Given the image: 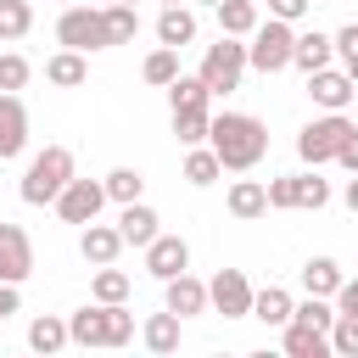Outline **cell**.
<instances>
[{
  "label": "cell",
  "mask_w": 358,
  "mask_h": 358,
  "mask_svg": "<svg viewBox=\"0 0 358 358\" xmlns=\"http://www.w3.org/2000/svg\"><path fill=\"white\" fill-rule=\"evenodd\" d=\"M207 145L218 151L224 173H252V168L268 157V129H263V117H252V112H213Z\"/></svg>",
  "instance_id": "1"
},
{
  "label": "cell",
  "mask_w": 358,
  "mask_h": 358,
  "mask_svg": "<svg viewBox=\"0 0 358 358\" xmlns=\"http://www.w3.org/2000/svg\"><path fill=\"white\" fill-rule=\"evenodd\" d=\"M78 179V168H73V151L67 145H45V151H34L28 157V168H22V201L28 207H56V196L67 190Z\"/></svg>",
  "instance_id": "2"
},
{
  "label": "cell",
  "mask_w": 358,
  "mask_h": 358,
  "mask_svg": "<svg viewBox=\"0 0 358 358\" xmlns=\"http://www.w3.org/2000/svg\"><path fill=\"white\" fill-rule=\"evenodd\" d=\"M352 134H358V123H352L347 112H319L313 123L296 129V157H302L308 168H324V162L341 157V145H347Z\"/></svg>",
  "instance_id": "3"
},
{
  "label": "cell",
  "mask_w": 358,
  "mask_h": 358,
  "mask_svg": "<svg viewBox=\"0 0 358 358\" xmlns=\"http://www.w3.org/2000/svg\"><path fill=\"white\" fill-rule=\"evenodd\" d=\"M246 67H252V62H246V39L218 34V45H207V50H201L196 78H201L213 95H229V90H241V73H246Z\"/></svg>",
  "instance_id": "4"
},
{
  "label": "cell",
  "mask_w": 358,
  "mask_h": 358,
  "mask_svg": "<svg viewBox=\"0 0 358 358\" xmlns=\"http://www.w3.org/2000/svg\"><path fill=\"white\" fill-rule=\"evenodd\" d=\"M291 50H296V28L280 22V17L257 22V34L246 39V62H252L257 73H285V67H291Z\"/></svg>",
  "instance_id": "5"
},
{
  "label": "cell",
  "mask_w": 358,
  "mask_h": 358,
  "mask_svg": "<svg viewBox=\"0 0 358 358\" xmlns=\"http://www.w3.org/2000/svg\"><path fill=\"white\" fill-rule=\"evenodd\" d=\"M56 39H62V50H112L106 45V22H101V6H67L62 17H56Z\"/></svg>",
  "instance_id": "6"
},
{
  "label": "cell",
  "mask_w": 358,
  "mask_h": 358,
  "mask_svg": "<svg viewBox=\"0 0 358 358\" xmlns=\"http://www.w3.org/2000/svg\"><path fill=\"white\" fill-rule=\"evenodd\" d=\"M207 296H213V313H224V319H252L257 285L246 280V268H218V274L207 280Z\"/></svg>",
  "instance_id": "7"
},
{
  "label": "cell",
  "mask_w": 358,
  "mask_h": 358,
  "mask_svg": "<svg viewBox=\"0 0 358 358\" xmlns=\"http://www.w3.org/2000/svg\"><path fill=\"white\" fill-rule=\"evenodd\" d=\"M101 207H106V185H101V179H73V185L56 196L62 224H95Z\"/></svg>",
  "instance_id": "8"
},
{
  "label": "cell",
  "mask_w": 358,
  "mask_h": 358,
  "mask_svg": "<svg viewBox=\"0 0 358 358\" xmlns=\"http://www.w3.org/2000/svg\"><path fill=\"white\" fill-rule=\"evenodd\" d=\"M28 274H34V241H28L22 224H6L0 218V280L6 285H22Z\"/></svg>",
  "instance_id": "9"
},
{
  "label": "cell",
  "mask_w": 358,
  "mask_h": 358,
  "mask_svg": "<svg viewBox=\"0 0 358 358\" xmlns=\"http://www.w3.org/2000/svg\"><path fill=\"white\" fill-rule=\"evenodd\" d=\"M308 95H313L319 112H347V101L358 95V84L347 78V67H319V73H308Z\"/></svg>",
  "instance_id": "10"
},
{
  "label": "cell",
  "mask_w": 358,
  "mask_h": 358,
  "mask_svg": "<svg viewBox=\"0 0 358 358\" xmlns=\"http://www.w3.org/2000/svg\"><path fill=\"white\" fill-rule=\"evenodd\" d=\"M145 268L168 285V280H179V274H190V241L185 235H157L151 246H145Z\"/></svg>",
  "instance_id": "11"
},
{
  "label": "cell",
  "mask_w": 358,
  "mask_h": 358,
  "mask_svg": "<svg viewBox=\"0 0 358 358\" xmlns=\"http://www.w3.org/2000/svg\"><path fill=\"white\" fill-rule=\"evenodd\" d=\"M28 151V106L22 95H0V162H17Z\"/></svg>",
  "instance_id": "12"
},
{
  "label": "cell",
  "mask_w": 358,
  "mask_h": 358,
  "mask_svg": "<svg viewBox=\"0 0 358 358\" xmlns=\"http://www.w3.org/2000/svg\"><path fill=\"white\" fill-rule=\"evenodd\" d=\"M117 252H123V235H117V224H84L78 229V257L90 263V268H106V263H117Z\"/></svg>",
  "instance_id": "13"
},
{
  "label": "cell",
  "mask_w": 358,
  "mask_h": 358,
  "mask_svg": "<svg viewBox=\"0 0 358 358\" xmlns=\"http://www.w3.org/2000/svg\"><path fill=\"white\" fill-rule=\"evenodd\" d=\"M162 308H168V313H179V319H196V313H207V308H213V296H207V280H196V274H179V280H168V285H162Z\"/></svg>",
  "instance_id": "14"
},
{
  "label": "cell",
  "mask_w": 358,
  "mask_h": 358,
  "mask_svg": "<svg viewBox=\"0 0 358 358\" xmlns=\"http://www.w3.org/2000/svg\"><path fill=\"white\" fill-rule=\"evenodd\" d=\"M67 330H73V347H112V308L90 302V308L67 313Z\"/></svg>",
  "instance_id": "15"
},
{
  "label": "cell",
  "mask_w": 358,
  "mask_h": 358,
  "mask_svg": "<svg viewBox=\"0 0 358 358\" xmlns=\"http://www.w3.org/2000/svg\"><path fill=\"white\" fill-rule=\"evenodd\" d=\"M117 235H123V246H151L157 235H162V218H157V207H145V201H129V207H117Z\"/></svg>",
  "instance_id": "16"
},
{
  "label": "cell",
  "mask_w": 358,
  "mask_h": 358,
  "mask_svg": "<svg viewBox=\"0 0 358 358\" xmlns=\"http://www.w3.org/2000/svg\"><path fill=\"white\" fill-rule=\"evenodd\" d=\"M179 336H185V319H179V313H168V308H162V313H151V319L140 324V341H145V352H151V358H173V352H179Z\"/></svg>",
  "instance_id": "17"
},
{
  "label": "cell",
  "mask_w": 358,
  "mask_h": 358,
  "mask_svg": "<svg viewBox=\"0 0 358 358\" xmlns=\"http://www.w3.org/2000/svg\"><path fill=\"white\" fill-rule=\"evenodd\" d=\"M224 207H229V218L252 224V218H263V213H268V185H263V179H235V185H229V196H224Z\"/></svg>",
  "instance_id": "18"
},
{
  "label": "cell",
  "mask_w": 358,
  "mask_h": 358,
  "mask_svg": "<svg viewBox=\"0 0 358 358\" xmlns=\"http://www.w3.org/2000/svg\"><path fill=\"white\" fill-rule=\"evenodd\" d=\"M190 39H196V11H190V6H162V11H157V45L185 50Z\"/></svg>",
  "instance_id": "19"
},
{
  "label": "cell",
  "mask_w": 358,
  "mask_h": 358,
  "mask_svg": "<svg viewBox=\"0 0 358 358\" xmlns=\"http://www.w3.org/2000/svg\"><path fill=\"white\" fill-rule=\"evenodd\" d=\"M67 341H73V330H67L62 313H39V319L28 324V352H39V358H56Z\"/></svg>",
  "instance_id": "20"
},
{
  "label": "cell",
  "mask_w": 358,
  "mask_h": 358,
  "mask_svg": "<svg viewBox=\"0 0 358 358\" xmlns=\"http://www.w3.org/2000/svg\"><path fill=\"white\" fill-rule=\"evenodd\" d=\"M336 62V39L330 34H319V28H308V34H296V50H291V67H302V73H319V67H330Z\"/></svg>",
  "instance_id": "21"
},
{
  "label": "cell",
  "mask_w": 358,
  "mask_h": 358,
  "mask_svg": "<svg viewBox=\"0 0 358 358\" xmlns=\"http://www.w3.org/2000/svg\"><path fill=\"white\" fill-rule=\"evenodd\" d=\"M218 11V34H229V39H252L257 34V0H218L213 6Z\"/></svg>",
  "instance_id": "22"
},
{
  "label": "cell",
  "mask_w": 358,
  "mask_h": 358,
  "mask_svg": "<svg viewBox=\"0 0 358 358\" xmlns=\"http://www.w3.org/2000/svg\"><path fill=\"white\" fill-rule=\"evenodd\" d=\"M280 352L285 358H336V347H330V336L324 330H308V324H285V341H280Z\"/></svg>",
  "instance_id": "23"
},
{
  "label": "cell",
  "mask_w": 358,
  "mask_h": 358,
  "mask_svg": "<svg viewBox=\"0 0 358 358\" xmlns=\"http://www.w3.org/2000/svg\"><path fill=\"white\" fill-rule=\"evenodd\" d=\"M341 280H347V274H341L336 257H308V263H302V291H308V296H330V302H336Z\"/></svg>",
  "instance_id": "24"
},
{
  "label": "cell",
  "mask_w": 358,
  "mask_h": 358,
  "mask_svg": "<svg viewBox=\"0 0 358 358\" xmlns=\"http://www.w3.org/2000/svg\"><path fill=\"white\" fill-rule=\"evenodd\" d=\"M291 313H296V296L285 291V285H263L257 296H252V319H263V324H291Z\"/></svg>",
  "instance_id": "25"
},
{
  "label": "cell",
  "mask_w": 358,
  "mask_h": 358,
  "mask_svg": "<svg viewBox=\"0 0 358 358\" xmlns=\"http://www.w3.org/2000/svg\"><path fill=\"white\" fill-rule=\"evenodd\" d=\"M45 78H50L56 90H78V84L90 78V62H84V50H56V56L45 62Z\"/></svg>",
  "instance_id": "26"
},
{
  "label": "cell",
  "mask_w": 358,
  "mask_h": 358,
  "mask_svg": "<svg viewBox=\"0 0 358 358\" xmlns=\"http://www.w3.org/2000/svg\"><path fill=\"white\" fill-rule=\"evenodd\" d=\"M218 179H224V162H218V151H213V145H190V151H185V185L207 190V185H218Z\"/></svg>",
  "instance_id": "27"
},
{
  "label": "cell",
  "mask_w": 358,
  "mask_h": 358,
  "mask_svg": "<svg viewBox=\"0 0 358 358\" xmlns=\"http://www.w3.org/2000/svg\"><path fill=\"white\" fill-rule=\"evenodd\" d=\"M213 134V106H190V112H173V140L190 151V145H207Z\"/></svg>",
  "instance_id": "28"
},
{
  "label": "cell",
  "mask_w": 358,
  "mask_h": 358,
  "mask_svg": "<svg viewBox=\"0 0 358 358\" xmlns=\"http://www.w3.org/2000/svg\"><path fill=\"white\" fill-rule=\"evenodd\" d=\"M101 22H106V45H134V34H140V11L134 6H101Z\"/></svg>",
  "instance_id": "29"
},
{
  "label": "cell",
  "mask_w": 358,
  "mask_h": 358,
  "mask_svg": "<svg viewBox=\"0 0 358 358\" xmlns=\"http://www.w3.org/2000/svg\"><path fill=\"white\" fill-rule=\"evenodd\" d=\"M168 106H173V112H190V106H213V90H207L196 73H179V78L168 84Z\"/></svg>",
  "instance_id": "30"
},
{
  "label": "cell",
  "mask_w": 358,
  "mask_h": 358,
  "mask_svg": "<svg viewBox=\"0 0 358 358\" xmlns=\"http://www.w3.org/2000/svg\"><path fill=\"white\" fill-rule=\"evenodd\" d=\"M101 185H106V201H117V207H129V201L145 196V173L140 168H112Z\"/></svg>",
  "instance_id": "31"
},
{
  "label": "cell",
  "mask_w": 358,
  "mask_h": 358,
  "mask_svg": "<svg viewBox=\"0 0 358 358\" xmlns=\"http://www.w3.org/2000/svg\"><path fill=\"white\" fill-rule=\"evenodd\" d=\"M90 302H106V308H112V302H129V274L112 268V263L95 268V280H90Z\"/></svg>",
  "instance_id": "32"
},
{
  "label": "cell",
  "mask_w": 358,
  "mask_h": 358,
  "mask_svg": "<svg viewBox=\"0 0 358 358\" xmlns=\"http://www.w3.org/2000/svg\"><path fill=\"white\" fill-rule=\"evenodd\" d=\"M291 185H296V207H302V213L330 207V179H319V168H313V173H291Z\"/></svg>",
  "instance_id": "33"
},
{
  "label": "cell",
  "mask_w": 358,
  "mask_h": 358,
  "mask_svg": "<svg viewBox=\"0 0 358 358\" xmlns=\"http://www.w3.org/2000/svg\"><path fill=\"white\" fill-rule=\"evenodd\" d=\"M291 319H296V324H308V330H324V336H330V324H336L341 313H336V302H330V296H302Z\"/></svg>",
  "instance_id": "34"
},
{
  "label": "cell",
  "mask_w": 358,
  "mask_h": 358,
  "mask_svg": "<svg viewBox=\"0 0 358 358\" xmlns=\"http://www.w3.org/2000/svg\"><path fill=\"white\" fill-rule=\"evenodd\" d=\"M140 73H145V84H157V90H168V84L179 78V50H168V45H157V50L145 56V67H140Z\"/></svg>",
  "instance_id": "35"
},
{
  "label": "cell",
  "mask_w": 358,
  "mask_h": 358,
  "mask_svg": "<svg viewBox=\"0 0 358 358\" xmlns=\"http://www.w3.org/2000/svg\"><path fill=\"white\" fill-rule=\"evenodd\" d=\"M34 28V6L28 0H0V39H22Z\"/></svg>",
  "instance_id": "36"
},
{
  "label": "cell",
  "mask_w": 358,
  "mask_h": 358,
  "mask_svg": "<svg viewBox=\"0 0 358 358\" xmlns=\"http://www.w3.org/2000/svg\"><path fill=\"white\" fill-rule=\"evenodd\" d=\"M28 73H34V67H28V56L6 50V56H0V95H17V90L28 84Z\"/></svg>",
  "instance_id": "37"
},
{
  "label": "cell",
  "mask_w": 358,
  "mask_h": 358,
  "mask_svg": "<svg viewBox=\"0 0 358 358\" xmlns=\"http://www.w3.org/2000/svg\"><path fill=\"white\" fill-rule=\"evenodd\" d=\"M330 347H336V358H358V319L352 313H341L330 324Z\"/></svg>",
  "instance_id": "38"
},
{
  "label": "cell",
  "mask_w": 358,
  "mask_h": 358,
  "mask_svg": "<svg viewBox=\"0 0 358 358\" xmlns=\"http://www.w3.org/2000/svg\"><path fill=\"white\" fill-rule=\"evenodd\" d=\"M268 207H274V213H291V207H296V185H291V173L268 179Z\"/></svg>",
  "instance_id": "39"
},
{
  "label": "cell",
  "mask_w": 358,
  "mask_h": 358,
  "mask_svg": "<svg viewBox=\"0 0 358 358\" xmlns=\"http://www.w3.org/2000/svg\"><path fill=\"white\" fill-rule=\"evenodd\" d=\"M134 341V313L129 302H112V347H129Z\"/></svg>",
  "instance_id": "40"
},
{
  "label": "cell",
  "mask_w": 358,
  "mask_h": 358,
  "mask_svg": "<svg viewBox=\"0 0 358 358\" xmlns=\"http://www.w3.org/2000/svg\"><path fill=\"white\" fill-rule=\"evenodd\" d=\"M330 39H336V56H341V67H347V62H358V22H347V28H336Z\"/></svg>",
  "instance_id": "41"
},
{
  "label": "cell",
  "mask_w": 358,
  "mask_h": 358,
  "mask_svg": "<svg viewBox=\"0 0 358 358\" xmlns=\"http://www.w3.org/2000/svg\"><path fill=\"white\" fill-rule=\"evenodd\" d=\"M308 6H313V0H268V17H280V22L296 28V22L308 17Z\"/></svg>",
  "instance_id": "42"
},
{
  "label": "cell",
  "mask_w": 358,
  "mask_h": 358,
  "mask_svg": "<svg viewBox=\"0 0 358 358\" xmlns=\"http://www.w3.org/2000/svg\"><path fill=\"white\" fill-rule=\"evenodd\" d=\"M336 313H352V319H358V274L341 280V291H336Z\"/></svg>",
  "instance_id": "43"
},
{
  "label": "cell",
  "mask_w": 358,
  "mask_h": 358,
  "mask_svg": "<svg viewBox=\"0 0 358 358\" xmlns=\"http://www.w3.org/2000/svg\"><path fill=\"white\" fill-rule=\"evenodd\" d=\"M17 308H22V291H17V285H6V280H0V319H11V313H17Z\"/></svg>",
  "instance_id": "44"
},
{
  "label": "cell",
  "mask_w": 358,
  "mask_h": 358,
  "mask_svg": "<svg viewBox=\"0 0 358 358\" xmlns=\"http://www.w3.org/2000/svg\"><path fill=\"white\" fill-rule=\"evenodd\" d=\"M336 162H341V168H347V173H358V134H352V140H347V145H341V157H336Z\"/></svg>",
  "instance_id": "45"
},
{
  "label": "cell",
  "mask_w": 358,
  "mask_h": 358,
  "mask_svg": "<svg viewBox=\"0 0 358 358\" xmlns=\"http://www.w3.org/2000/svg\"><path fill=\"white\" fill-rule=\"evenodd\" d=\"M341 201H347V213H352V218H358V173H352V179H347V190H341Z\"/></svg>",
  "instance_id": "46"
},
{
  "label": "cell",
  "mask_w": 358,
  "mask_h": 358,
  "mask_svg": "<svg viewBox=\"0 0 358 358\" xmlns=\"http://www.w3.org/2000/svg\"><path fill=\"white\" fill-rule=\"evenodd\" d=\"M246 358H285V352H268V347H257V352H246Z\"/></svg>",
  "instance_id": "47"
},
{
  "label": "cell",
  "mask_w": 358,
  "mask_h": 358,
  "mask_svg": "<svg viewBox=\"0 0 358 358\" xmlns=\"http://www.w3.org/2000/svg\"><path fill=\"white\" fill-rule=\"evenodd\" d=\"M347 78H352V84H358V62H347Z\"/></svg>",
  "instance_id": "48"
},
{
  "label": "cell",
  "mask_w": 358,
  "mask_h": 358,
  "mask_svg": "<svg viewBox=\"0 0 358 358\" xmlns=\"http://www.w3.org/2000/svg\"><path fill=\"white\" fill-rule=\"evenodd\" d=\"M67 6H84V0H62V11H67Z\"/></svg>",
  "instance_id": "49"
},
{
  "label": "cell",
  "mask_w": 358,
  "mask_h": 358,
  "mask_svg": "<svg viewBox=\"0 0 358 358\" xmlns=\"http://www.w3.org/2000/svg\"><path fill=\"white\" fill-rule=\"evenodd\" d=\"M112 6H140V0H112Z\"/></svg>",
  "instance_id": "50"
},
{
  "label": "cell",
  "mask_w": 358,
  "mask_h": 358,
  "mask_svg": "<svg viewBox=\"0 0 358 358\" xmlns=\"http://www.w3.org/2000/svg\"><path fill=\"white\" fill-rule=\"evenodd\" d=\"M196 6H218V0H196Z\"/></svg>",
  "instance_id": "51"
},
{
  "label": "cell",
  "mask_w": 358,
  "mask_h": 358,
  "mask_svg": "<svg viewBox=\"0 0 358 358\" xmlns=\"http://www.w3.org/2000/svg\"><path fill=\"white\" fill-rule=\"evenodd\" d=\"M162 6H179V0H162Z\"/></svg>",
  "instance_id": "52"
},
{
  "label": "cell",
  "mask_w": 358,
  "mask_h": 358,
  "mask_svg": "<svg viewBox=\"0 0 358 358\" xmlns=\"http://www.w3.org/2000/svg\"><path fill=\"white\" fill-rule=\"evenodd\" d=\"M213 358H229V352H213Z\"/></svg>",
  "instance_id": "53"
},
{
  "label": "cell",
  "mask_w": 358,
  "mask_h": 358,
  "mask_svg": "<svg viewBox=\"0 0 358 358\" xmlns=\"http://www.w3.org/2000/svg\"><path fill=\"white\" fill-rule=\"evenodd\" d=\"M28 358H39V352H28Z\"/></svg>",
  "instance_id": "54"
},
{
  "label": "cell",
  "mask_w": 358,
  "mask_h": 358,
  "mask_svg": "<svg viewBox=\"0 0 358 358\" xmlns=\"http://www.w3.org/2000/svg\"><path fill=\"white\" fill-rule=\"evenodd\" d=\"M28 6H34V0H28Z\"/></svg>",
  "instance_id": "55"
}]
</instances>
